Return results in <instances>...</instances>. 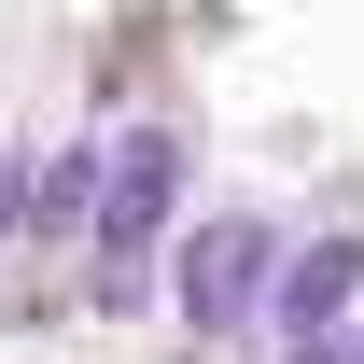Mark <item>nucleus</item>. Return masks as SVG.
<instances>
[{
    "label": "nucleus",
    "instance_id": "1",
    "mask_svg": "<svg viewBox=\"0 0 364 364\" xmlns=\"http://www.w3.org/2000/svg\"><path fill=\"white\" fill-rule=\"evenodd\" d=\"M182 225V127H127L112 140V182H98V252H85V309H154V238Z\"/></svg>",
    "mask_w": 364,
    "mask_h": 364
},
{
    "label": "nucleus",
    "instance_id": "2",
    "mask_svg": "<svg viewBox=\"0 0 364 364\" xmlns=\"http://www.w3.org/2000/svg\"><path fill=\"white\" fill-rule=\"evenodd\" d=\"M267 294H280V225L267 210H210V225L182 238V322H196V350L252 336Z\"/></svg>",
    "mask_w": 364,
    "mask_h": 364
},
{
    "label": "nucleus",
    "instance_id": "3",
    "mask_svg": "<svg viewBox=\"0 0 364 364\" xmlns=\"http://www.w3.org/2000/svg\"><path fill=\"white\" fill-rule=\"evenodd\" d=\"M350 294H364V225H322L309 252H280V294H267L280 350H294V336H336V322H350Z\"/></svg>",
    "mask_w": 364,
    "mask_h": 364
},
{
    "label": "nucleus",
    "instance_id": "4",
    "mask_svg": "<svg viewBox=\"0 0 364 364\" xmlns=\"http://www.w3.org/2000/svg\"><path fill=\"white\" fill-rule=\"evenodd\" d=\"M294 364H350V322H336V336H294Z\"/></svg>",
    "mask_w": 364,
    "mask_h": 364
},
{
    "label": "nucleus",
    "instance_id": "5",
    "mask_svg": "<svg viewBox=\"0 0 364 364\" xmlns=\"http://www.w3.org/2000/svg\"><path fill=\"white\" fill-rule=\"evenodd\" d=\"M350 364H364V322H350Z\"/></svg>",
    "mask_w": 364,
    "mask_h": 364
}]
</instances>
